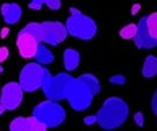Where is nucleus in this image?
Listing matches in <instances>:
<instances>
[{
	"instance_id": "a878e982",
	"label": "nucleus",
	"mask_w": 157,
	"mask_h": 131,
	"mask_svg": "<svg viewBox=\"0 0 157 131\" xmlns=\"http://www.w3.org/2000/svg\"><path fill=\"white\" fill-rule=\"evenodd\" d=\"M93 121H95V116H87L85 123H93Z\"/></svg>"
},
{
	"instance_id": "0eeeda50",
	"label": "nucleus",
	"mask_w": 157,
	"mask_h": 131,
	"mask_svg": "<svg viewBox=\"0 0 157 131\" xmlns=\"http://www.w3.org/2000/svg\"><path fill=\"white\" fill-rule=\"evenodd\" d=\"M23 89L18 82H7L0 90V115L8 110L20 108L23 102Z\"/></svg>"
},
{
	"instance_id": "9b49d317",
	"label": "nucleus",
	"mask_w": 157,
	"mask_h": 131,
	"mask_svg": "<svg viewBox=\"0 0 157 131\" xmlns=\"http://www.w3.org/2000/svg\"><path fill=\"white\" fill-rule=\"evenodd\" d=\"M134 43L137 48L141 49H152V48L157 46V40H154L149 31H147V25H146V17H142L139 23H137V31L134 36Z\"/></svg>"
},
{
	"instance_id": "f8f14e48",
	"label": "nucleus",
	"mask_w": 157,
	"mask_h": 131,
	"mask_svg": "<svg viewBox=\"0 0 157 131\" xmlns=\"http://www.w3.org/2000/svg\"><path fill=\"white\" fill-rule=\"evenodd\" d=\"M21 7L18 3H3L2 5V17H3V21L7 25H17V23L21 20Z\"/></svg>"
},
{
	"instance_id": "b1692460",
	"label": "nucleus",
	"mask_w": 157,
	"mask_h": 131,
	"mask_svg": "<svg viewBox=\"0 0 157 131\" xmlns=\"http://www.w3.org/2000/svg\"><path fill=\"white\" fill-rule=\"evenodd\" d=\"M152 111H154V115L157 116V90L154 92V95H152Z\"/></svg>"
},
{
	"instance_id": "a211bd4d",
	"label": "nucleus",
	"mask_w": 157,
	"mask_h": 131,
	"mask_svg": "<svg viewBox=\"0 0 157 131\" xmlns=\"http://www.w3.org/2000/svg\"><path fill=\"white\" fill-rule=\"evenodd\" d=\"M26 33H29L33 38H36V40L41 43V23H36V21H31V23H28L26 26L23 28Z\"/></svg>"
},
{
	"instance_id": "dca6fc26",
	"label": "nucleus",
	"mask_w": 157,
	"mask_h": 131,
	"mask_svg": "<svg viewBox=\"0 0 157 131\" xmlns=\"http://www.w3.org/2000/svg\"><path fill=\"white\" fill-rule=\"evenodd\" d=\"M142 75L146 79L157 75V57L155 56H147L142 62Z\"/></svg>"
},
{
	"instance_id": "bb28decb",
	"label": "nucleus",
	"mask_w": 157,
	"mask_h": 131,
	"mask_svg": "<svg viewBox=\"0 0 157 131\" xmlns=\"http://www.w3.org/2000/svg\"><path fill=\"white\" fill-rule=\"evenodd\" d=\"M0 72H2V66H0Z\"/></svg>"
},
{
	"instance_id": "423d86ee",
	"label": "nucleus",
	"mask_w": 157,
	"mask_h": 131,
	"mask_svg": "<svg viewBox=\"0 0 157 131\" xmlns=\"http://www.w3.org/2000/svg\"><path fill=\"white\" fill-rule=\"evenodd\" d=\"M43 69L44 67L41 64H38L36 61L23 66V69L20 71V77H18V84L21 85L23 92L33 94V92H36L39 87H41Z\"/></svg>"
},
{
	"instance_id": "f03ea898",
	"label": "nucleus",
	"mask_w": 157,
	"mask_h": 131,
	"mask_svg": "<svg viewBox=\"0 0 157 131\" xmlns=\"http://www.w3.org/2000/svg\"><path fill=\"white\" fill-rule=\"evenodd\" d=\"M72 75L67 72H59V74L52 75L46 67L43 69V79H41V87L43 94L46 95V98L49 100H64L66 98V89L71 82Z\"/></svg>"
},
{
	"instance_id": "f257e3e1",
	"label": "nucleus",
	"mask_w": 157,
	"mask_h": 131,
	"mask_svg": "<svg viewBox=\"0 0 157 131\" xmlns=\"http://www.w3.org/2000/svg\"><path fill=\"white\" fill-rule=\"evenodd\" d=\"M129 116L128 103L121 97H110L103 102L100 110L95 115V121L103 129H113L121 126Z\"/></svg>"
},
{
	"instance_id": "1a4fd4ad",
	"label": "nucleus",
	"mask_w": 157,
	"mask_h": 131,
	"mask_svg": "<svg viewBox=\"0 0 157 131\" xmlns=\"http://www.w3.org/2000/svg\"><path fill=\"white\" fill-rule=\"evenodd\" d=\"M39 44V41L36 38H33L29 33H26L25 30H21L17 35V48H18V52L21 57H29L34 56V52H36V48Z\"/></svg>"
},
{
	"instance_id": "f3484780",
	"label": "nucleus",
	"mask_w": 157,
	"mask_h": 131,
	"mask_svg": "<svg viewBox=\"0 0 157 131\" xmlns=\"http://www.w3.org/2000/svg\"><path fill=\"white\" fill-rule=\"evenodd\" d=\"M146 25H147V31H149V35L157 40V12L151 13V15L146 17Z\"/></svg>"
},
{
	"instance_id": "5701e85b",
	"label": "nucleus",
	"mask_w": 157,
	"mask_h": 131,
	"mask_svg": "<svg viewBox=\"0 0 157 131\" xmlns=\"http://www.w3.org/2000/svg\"><path fill=\"white\" fill-rule=\"evenodd\" d=\"M7 57H8V48L2 46L0 48V64H2L3 61H7Z\"/></svg>"
},
{
	"instance_id": "393cba45",
	"label": "nucleus",
	"mask_w": 157,
	"mask_h": 131,
	"mask_svg": "<svg viewBox=\"0 0 157 131\" xmlns=\"http://www.w3.org/2000/svg\"><path fill=\"white\" fill-rule=\"evenodd\" d=\"M134 120H136L137 126H142V125H144V116H142L141 111H137V113L134 115Z\"/></svg>"
},
{
	"instance_id": "2eb2a0df",
	"label": "nucleus",
	"mask_w": 157,
	"mask_h": 131,
	"mask_svg": "<svg viewBox=\"0 0 157 131\" xmlns=\"http://www.w3.org/2000/svg\"><path fill=\"white\" fill-rule=\"evenodd\" d=\"M78 79H80L83 84H85V87L88 90L92 92V95L93 97H97L98 94H100V82H98V79L93 74H82V75H78Z\"/></svg>"
},
{
	"instance_id": "20e7f679",
	"label": "nucleus",
	"mask_w": 157,
	"mask_h": 131,
	"mask_svg": "<svg viewBox=\"0 0 157 131\" xmlns=\"http://www.w3.org/2000/svg\"><path fill=\"white\" fill-rule=\"evenodd\" d=\"M33 116L43 125H46V128H56L66 121L67 115L62 105H59V102L48 98L46 102H41L33 108Z\"/></svg>"
},
{
	"instance_id": "39448f33",
	"label": "nucleus",
	"mask_w": 157,
	"mask_h": 131,
	"mask_svg": "<svg viewBox=\"0 0 157 131\" xmlns=\"http://www.w3.org/2000/svg\"><path fill=\"white\" fill-rule=\"evenodd\" d=\"M93 98L95 97L85 87V84L78 77H72L66 89V100L69 102V105L75 111H83L92 105Z\"/></svg>"
},
{
	"instance_id": "412c9836",
	"label": "nucleus",
	"mask_w": 157,
	"mask_h": 131,
	"mask_svg": "<svg viewBox=\"0 0 157 131\" xmlns=\"http://www.w3.org/2000/svg\"><path fill=\"white\" fill-rule=\"evenodd\" d=\"M44 2H46V0H29V8H31V10H41Z\"/></svg>"
},
{
	"instance_id": "7ed1b4c3",
	"label": "nucleus",
	"mask_w": 157,
	"mask_h": 131,
	"mask_svg": "<svg viewBox=\"0 0 157 131\" xmlns=\"http://www.w3.org/2000/svg\"><path fill=\"white\" fill-rule=\"evenodd\" d=\"M72 15L67 18L66 28H67V35H71L78 40L88 41L97 35V23L95 20H92L90 17L83 15V13L77 12L75 8H72Z\"/></svg>"
},
{
	"instance_id": "6e6552de",
	"label": "nucleus",
	"mask_w": 157,
	"mask_h": 131,
	"mask_svg": "<svg viewBox=\"0 0 157 131\" xmlns=\"http://www.w3.org/2000/svg\"><path fill=\"white\" fill-rule=\"evenodd\" d=\"M67 38V28L61 21L41 23V43L48 46H59Z\"/></svg>"
},
{
	"instance_id": "6ab92c4d",
	"label": "nucleus",
	"mask_w": 157,
	"mask_h": 131,
	"mask_svg": "<svg viewBox=\"0 0 157 131\" xmlns=\"http://www.w3.org/2000/svg\"><path fill=\"white\" fill-rule=\"evenodd\" d=\"M136 31H137V25L131 23V25H126V26L121 28V30H120V36L123 38V40H134Z\"/></svg>"
},
{
	"instance_id": "4468645a",
	"label": "nucleus",
	"mask_w": 157,
	"mask_h": 131,
	"mask_svg": "<svg viewBox=\"0 0 157 131\" xmlns=\"http://www.w3.org/2000/svg\"><path fill=\"white\" fill-rule=\"evenodd\" d=\"M33 59L38 62V64L41 66H46V64H51L54 61V54L51 51H49L48 44H43V43H39L38 48H36V52H34Z\"/></svg>"
},
{
	"instance_id": "aec40b11",
	"label": "nucleus",
	"mask_w": 157,
	"mask_h": 131,
	"mask_svg": "<svg viewBox=\"0 0 157 131\" xmlns=\"http://www.w3.org/2000/svg\"><path fill=\"white\" fill-rule=\"evenodd\" d=\"M44 5H46L49 10H59V8L62 7V2L61 0H46Z\"/></svg>"
},
{
	"instance_id": "ddd939ff",
	"label": "nucleus",
	"mask_w": 157,
	"mask_h": 131,
	"mask_svg": "<svg viewBox=\"0 0 157 131\" xmlns=\"http://www.w3.org/2000/svg\"><path fill=\"white\" fill-rule=\"evenodd\" d=\"M62 61H64V66H66V71H69V72L75 71L78 64H80V54L74 48H67L62 52Z\"/></svg>"
},
{
	"instance_id": "4be33fe9",
	"label": "nucleus",
	"mask_w": 157,
	"mask_h": 131,
	"mask_svg": "<svg viewBox=\"0 0 157 131\" xmlns=\"http://www.w3.org/2000/svg\"><path fill=\"white\" fill-rule=\"evenodd\" d=\"M110 82H111V84L123 85V84H126V79H124V75H111L110 77Z\"/></svg>"
},
{
	"instance_id": "9d476101",
	"label": "nucleus",
	"mask_w": 157,
	"mask_h": 131,
	"mask_svg": "<svg viewBox=\"0 0 157 131\" xmlns=\"http://www.w3.org/2000/svg\"><path fill=\"white\" fill-rule=\"evenodd\" d=\"M12 131H46V125L38 121L34 116H18L10 123Z\"/></svg>"
}]
</instances>
